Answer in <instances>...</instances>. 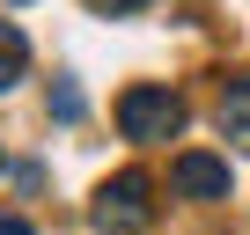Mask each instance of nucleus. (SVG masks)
<instances>
[{"mask_svg": "<svg viewBox=\"0 0 250 235\" xmlns=\"http://www.w3.org/2000/svg\"><path fill=\"white\" fill-rule=\"evenodd\" d=\"M147 220H155V198H147V176L140 169H125V176H110L96 191V228L103 235H140Z\"/></svg>", "mask_w": 250, "mask_h": 235, "instance_id": "obj_2", "label": "nucleus"}, {"mask_svg": "<svg viewBox=\"0 0 250 235\" xmlns=\"http://www.w3.org/2000/svg\"><path fill=\"white\" fill-rule=\"evenodd\" d=\"M118 133L125 140H177L184 133V103L169 96V88H155V81H140V88H125L118 96Z\"/></svg>", "mask_w": 250, "mask_h": 235, "instance_id": "obj_1", "label": "nucleus"}, {"mask_svg": "<svg viewBox=\"0 0 250 235\" xmlns=\"http://www.w3.org/2000/svg\"><path fill=\"white\" fill-rule=\"evenodd\" d=\"M0 235H37L30 220H15V213H0Z\"/></svg>", "mask_w": 250, "mask_h": 235, "instance_id": "obj_7", "label": "nucleus"}, {"mask_svg": "<svg viewBox=\"0 0 250 235\" xmlns=\"http://www.w3.org/2000/svg\"><path fill=\"white\" fill-rule=\"evenodd\" d=\"M96 15H140V8H155V0H88Z\"/></svg>", "mask_w": 250, "mask_h": 235, "instance_id": "obj_6", "label": "nucleus"}, {"mask_svg": "<svg viewBox=\"0 0 250 235\" xmlns=\"http://www.w3.org/2000/svg\"><path fill=\"white\" fill-rule=\"evenodd\" d=\"M22 66H30L22 30H15V22H0V88H15V81H22Z\"/></svg>", "mask_w": 250, "mask_h": 235, "instance_id": "obj_5", "label": "nucleus"}, {"mask_svg": "<svg viewBox=\"0 0 250 235\" xmlns=\"http://www.w3.org/2000/svg\"><path fill=\"white\" fill-rule=\"evenodd\" d=\"M177 191L184 198H228V162L221 155H177Z\"/></svg>", "mask_w": 250, "mask_h": 235, "instance_id": "obj_3", "label": "nucleus"}, {"mask_svg": "<svg viewBox=\"0 0 250 235\" xmlns=\"http://www.w3.org/2000/svg\"><path fill=\"white\" fill-rule=\"evenodd\" d=\"M221 133L235 147H250V74H228V88H221Z\"/></svg>", "mask_w": 250, "mask_h": 235, "instance_id": "obj_4", "label": "nucleus"}]
</instances>
